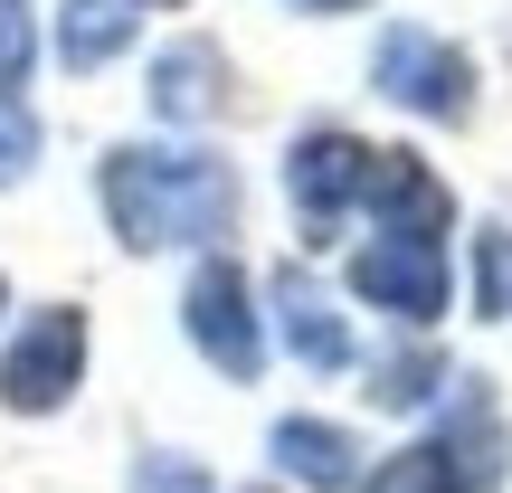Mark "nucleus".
Returning a JSON list of instances; mask_svg holds the SVG:
<instances>
[{
  "instance_id": "obj_1",
  "label": "nucleus",
  "mask_w": 512,
  "mask_h": 493,
  "mask_svg": "<svg viewBox=\"0 0 512 493\" xmlns=\"http://www.w3.org/2000/svg\"><path fill=\"white\" fill-rule=\"evenodd\" d=\"M95 200H105L114 238L133 256L219 247L238 228V171L219 152H190V143H114L105 171H95Z\"/></svg>"
},
{
  "instance_id": "obj_2",
  "label": "nucleus",
  "mask_w": 512,
  "mask_h": 493,
  "mask_svg": "<svg viewBox=\"0 0 512 493\" xmlns=\"http://www.w3.org/2000/svg\"><path fill=\"white\" fill-rule=\"evenodd\" d=\"M494 456H503L494 408H484L475 380H456V427H437V437L380 456L361 475V493H484V484H494Z\"/></svg>"
},
{
  "instance_id": "obj_3",
  "label": "nucleus",
  "mask_w": 512,
  "mask_h": 493,
  "mask_svg": "<svg viewBox=\"0 0 512 493\" xmlns=\"http://www.w3.org/2000/svg\"><path fill=\"white\" fill-rule=\"evenodd\" d=\"M370 86H380L389 105L427 114V124H465V114H475V57H465L446 29L389 19L380 48H370Z\"/></svg>"
},
{
  "instance_id": "obj_4",
  "label": "nucleus",
  "mask_w": 512,
  "mask_h": 493,
  "mask_svg": "<svg viewBox=\"0 0 512 493\" xmlns=\"http://www.w3.org/2000/svg\"><path fill=\"white\" fill-rule=\"evenodd\" d=\"M76 380H86V313L76 304H38L29 323L10 332V351H0V408H10V418H48V408L76 399Z\"/></svg>"
},
{
  "instance_id": "obj_5",
  "label": "nucleus",
  "mask_w": 512,
  "mask_h": 493,
  "mask_svg": "<svg viewBox=\"0 0 512 493\" xmlns=\"http://www.w3.org/2000/svg\"><path fill=\"white\" fill-rule=\"evenodd\" d=\"M181 332L200 361H219L228 380H256L266 370V332H256V285L238 256H200L181 285Z\"/></svg>"
},
{
  "instance_id": "obj_6",
  "label": "nucleus",
  "mask_w": 512,
  "mask_h": 493,
  "mask_svg": "<svg viewBox=\"0 0 512 493\" xmlns=\"http://www.w3.org/2000/svg\"><path fill=\"white\" fill-rule=\"evenodd\" d=\"M370 162H380V143L332 133V124L285 152V200H294V219H304V238H332L342 219L370 209Z\"/></svg>"
},
{
  "instance_id": "obj_7",
  "label": "nucleus",
  "mask_w": 512,
  "mask_h": 493,
  "mask_svg": "<svg viewBox=\"0 0 512 493\" xmlns=\"http://www.w3.org/2000/svg\"><path fill=\"white\" fill-rule=\"evenodd\" d=\"M275 332H285V351L304 370H351V332H342V313H332V294L313 285V275H275Z\"/></svg>"
},
{
  "instance_id": "obj_8",
  "label": "nucleus",
  "mask_w": 512,
  "mask_h": 493,
  "mask_svg": "<svg viewBox=\"0 0 512 493\" xmlns=\"http://www.w3.org/2000/svg\"><path fill=\"white\" fill-rule=\"evenodd\" d=\"M275 465H285L304 493H351L361 484V446H351V427H332V418H285L275 427Z\"/></svg>"
},
{
  "instance_id": "obj_9",
  "label": "nucleus",
  "mask_w": 512,
  "mask_h": 493,
  "mask_svg": "<svg viewBox=\"0 0 512 493\" xmlns=\"http://www.w3.org/2000/svg\"><path fill=\"white\" fill-rule=\"evenodd\" d=\"M143 10L152 0H67V10H57V57H67L76 76L114 67V57L143 38Z\"/></svg>"
},
{
  "instance_id": "obj_10",
  "label": "nucleus",
  "mask_w": 512,
  "mask_h": 493,
  "mask_svg": "<svg viewBox=\"0 0 512 493\" xmlns=\"http://www.w3.org/2000/svg\"><path fill=\"white\" fill-rule=\"evenodd\" d=\"M219 95H228V57L209 48V38H181V48L152 57V105H162L171 124H200Z\"/></svg>"
},
{
  "instance_id": "obj_11",
  "label": "nucleus",
  "mask_w": 512,
  "mask_h": 493,
  "mask_svg": "<svg viewBox=\"0 0 512 493\" xmlns=\"http://www.w3.org/2000/svg\"><path fill=\"white\" fill-rule=\"evenodd\" d=\"M370 399H389V408L446 399V361H437V351H399V361H370Z\"/></svg>"
},
{
  "instance_id": "obj_12",
  "label": "nucleus",
  "mask_w": 512,
  "mask_h": 493,
  "mask_svg": "<svg viewBox=\"0 0 512 493\" xmlns=\"http://www.w3.org/2000/svg\"><path fill=\"white\" fill-rule=\"evenodd\" d=\"M29 57H38L29 0H0V105H19V86H29Z\"/></svg>"
},
{
  "instance_id": "obj_13",
  "label": "nucleus",
  "mask_w": 512,
  "mask_h": 493,
  "mask_svg": "<svg viewBox=\"0 0 512 493\" xmlns=\"http://www.w3.org/2000/svg\"><path fill=\"white\" fill-rule=\"evenodd\" d=\"M29 162H38V124H29L19 105H0V190L29 181Z\"/></svg>"
},
{
  "instance_id": "obj_14",
  "label": "nucleus",
  "mask_w": 512,
  "mask_h": 493,
  "mask_svg": "<svg viewBox=\"0 0 512 493\" xmlns=\"http://www.w3.org/2000/svg\"><path fill=\"white\" fill-rule=\"evenodd\" d=\"M133 493H209V475L181 465V456H143V465H133Z\"/></svg>"
},
{
  "instance_id": "obj_15",
  "label": "nucleus",
  "mask_w": 512,
  "mask_h": 493,
  "mask_svg": "<svg viewBox=\"0 0 512 493\" xmlns=\"http://www.w3.org/2000/svg\"><path fill=\"white\" fill-rule=\"evenodd\" d=\"M484 313H512V247L484 238Z\"/></svg>"
},
{
  "instance_id": "obj_16",
  "label": "nucleus",
  "mask_w": 512,
  "mask_h": 493,
  "mask_svg": "<svg viewBox=\"0 0 512 493\" xmlns=\"http://www.w3.org/2000/svg\"><path fill=\"white\" fill-rule=\"evenodd\" d=\"M294 10H313V19H332V10H370V0H294Z\"/></svg>"
},
{
  "instance_id": "obj_17",
  "label": "nucleus",
  "mask_w": 512,
  "mask_h": 493,
  "mask_svg": "<svg viewBox=\"0 0 512 493\" xmlns=\"http://www.w3.org/2000/svg\"><path fill=\"white\" fill-rule=\"evenodd\" d=\"M0 304H10V275H0Z\"/></svg>"
}]
</instances>
